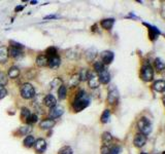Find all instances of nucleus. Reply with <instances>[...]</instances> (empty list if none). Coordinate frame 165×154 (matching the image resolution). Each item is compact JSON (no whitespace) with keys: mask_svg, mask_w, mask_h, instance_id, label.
Listing matches in <instances>:
<instances>
[{"mask_svg":"<svg viewBox=\"0 0 165 154\" xmlns=\"http://www.w3.org/2000/svg\"><path fill=\"white\" fill-rule=\"evenodd\" d=\"M90 105V98L85 91L81 89L78 91L75 99L72 103V108L75 112H81L82 110L86 109Z\"/></svg>","mask_w":165,"mask_h":154,"instance_id":"nucleus-1","label":"nucleus"},{"mask_svg":"<svg viewBox=\"0 0 165 154\" xmlns=\"http://www.w3.org/2000/svg\"><path fill=\"white\" fill-rule=\"evenodd\" d=\"M20 94L23 99L25 100H31L35 97V88L34 86L31 84V83H24V84L21 85L20 88Z\"/></svg>","mask_w":165,"mask_h":154,"instance_id":"nucleus-2","label":"nucleus"},{"mask_svg":"<svg viewBox=\"0 0 165 154\" xmlns=\"http://www.w3.org/2000/svg\"><path fill=\"white\" fill-rule=\"evenodd\" d=\"M137 127L139 130V133L144 134V135H146V136L150 135L153 130L152 122H151L150 119L147 118V117H141V118L138 120Z\"/></svg>","mask_w":165,"mask_h":154,"instance_id":"nucleus-3","label":"nucleus"},{"mask_svg":"<svg viewBox=\"0 0 165 154\" xmlns=\"http://www.w3.org/2000/svg\"><path fill=\"white\" fill-rule=\"evenodd\" d=\"M140 77L141 79L146 81V82H149V81L153 80V78H154V69H153V67L151 66L150 64L147 63L141 67Z\"/></svg>","mask_w":165,"mask_h":154,"instance_id":"nucleus-4","label":"nucleus"},{"mask_svg":"<svg viewBox=\"0 0 165 154\" xmlns=\"http://www.w3.org/2000/svg\"><path fill=\"white\" fill-rule=\"evenodd\" d=\"M64 113V108L62 107L60 105H56L55 107L51 108L50 111H49V116L51 119H56V118H59L63 115Z\"/></svg>","mask_w":165,"mask_h":154,"instance_id":"nucleus-5","label":"nucleus"},{"mask_svg":"<svg viewBox=\"0 0 165 154\" xmlns=\"http://www.w3.org/2000/svg\"><path fill=\"white\" fill-rule=\"evenodd\" d=\"M100 57H101V62L103 65H109L113 61L115 55H113V52H110V50H104V52H101Z\"/></svg>","mask_w":165,"mask_h":154,"instance_id":"nucleus-6","label":"nucleus"},{"mask_svg":"<svg viewBox=\"0 0 165 154\" xmlns=\"http://www.w3.org/2000/svg\"><path fill=\"white\" fill-rule=\"evenodd\" d=\"M147 143V136L144 135L141 133H137L134 137V140H133V144H134L135 147L141 148L144 146V144Z\"/></svg>","mask_w":165,"mask_h":154,"instance_id":"nucleus-7","label":"nucleus"},{"mask_svg":"<svg viewBox=\"0 0 165 154\" xmlns=\"http://www.w3.org/2000/svg\"><path fill=\"white\" fill-rule=\"evenodd\" d=\"M87 80H88V85H89V88H92V89L97 88L99 86V84H100L99 79H98V76L95 73H93V72H90L89 77H88Z\"/></svg>","mask_w":165,"mask_h":154,"instance_id":"nucleus-8","label":"nucleus"},{"mask_svg":"<svg viewBox=\"0 0 165 154\" xmlns=\"http://www.w3.org/2000/svg\"><path fill=\"white\" fill-rule=\"evenodd\" d=\"M97 76H98L99 82L102 83V84H107L110 81V74L106 68H104L102 71L97 73Z\"/></svg>","mask_w":165,"mask_h":154,"instance_id":"nucleus-9","label":"nucleus"},{"mask_svg":"<svg viewBox=\"0 0 165 154\" xmlns=\"http://www.w3.org/2000/svg\"><path fill=\"white\" fill-rule=\"evenodd\" d=\"M47 141L42 138H39L35 141V144H34V149L37 153H44L45 149H47Z\"/></svg>","mask_w":165,"mask_h":154,"instance_id":"nucleus-10","label":"nucleus"},{"mask_svg":"<svg viewBox=\"0 0 165 154\" xmlns=\"http://www.w3.org/2000/svg\"><path fill=\"white\" fill-rule=\"evenodd\" d=\"M119 100V91L118 89L116 88H113L109 89V95H107V102H109V104L113 105L115 104V103L118 102Z\"/></svg>","mask_w":165,"mask_h":154,"instance_id":"nucleus-11","label":"nucleus"},{"mask_svg":"<svg viewBox=\"0 0 165 154\" xmlns=\"http://www.w3.org/2000/svg\"><path fill=\"white\" fill-rule=\"evenodd\" d=\"M44 105L50 109L55 107L57 105V99L55 98V96H53V95H51V94L47 95V96L44 98Z\"/></svg>","mask_w":165,"mask_h":154,"instance_id":"nucleus-12","label":"nucleus"},{"mask_svg":"<svg viewBox=\"0 0 165 154\" xmlns=\"http://www.w3.org/2000/svg\"><path fill=\"white\" fill-rule=\"evenodd\" d=\"M55 127V120L51 118H44L39 122V127L41 130H51Z\"/></svg>","mask_w":165,"mask_h":154,"instance_id":"nucleus-13","label":"nucleus"},{"mask_svg":"<svg viewBox=\"0 0 165 154\" xmlns=\"http://www.w3.org/2000/svg\"><path fill=\"white\" fill-rule=\"evenodd\" d=\"M60 64H61V59L58 55L55 56V57L48 59V66H49L51 69H57L60 66Z\"/></svg>","mask_w":165,"mask_h":154,"instance_id":"nucleus-14","label":"nucleus"},{"mask_svg":"<svg viewBox=\"0 0 165 154\" xmlns=\"http://www.w3.org/2000/svg\"><path fill=\"white\" fill-rule=\"evenodd\" d=\"M8 60V47L5 45L0 46V64H5Z\"/></svg>","mask_w":165,"mask_h":154,"instance_id":"nucleus-15","label":"nucleus"},{"mask_svg":"<svg viewBox=\"0 0 165 154\" xmlns=\"http://www.w3.org/2000/svg\"><path fill=\"white\" fill-rule=\"evenodd\" d=\"M144 25L149 28V36L151 38V40H155L156 38H158L159 34H160V31L158 30V28H156L154 26H151V25H148L146 23H144Z\"/></svg>","mask_w":165,"mask_h":154,"instance_id":"nucleus-16","label":"nucleus"},{"mask_svg":"<svg viewBox=\"0 0 165 154\" xmlns=\"http://www.w3.org/2000/svg\"><path fill=\"white\" fill-rule=\"evenodd\" d=\"M21 74V71L20 69L18 68L17 66H11L10 69H8V72H7V76L11 78V79H16L18 78Z\"/></svg>","mask_w":165,"mask_h":154,"instance_id":"nucleus-17","label":"nucleus"},{"mask_svg":"<svg viewBox=\"0 0 165 154\" xmlns=\"http://www.w3.org/2000/svg\"><path fill=\"white\" fill-rule=\"evenodd\" d=\"M36 140L34 139V137L32 135H28L26 136V138L23 140V145H24L26 148H32L35 144Z\"/></svg>","mask_w":165,"mask_h":154,"instance_id":"nucleus-18","label":"nucleus"},{"mask_svg":"<svg viewBox=\"0 0 165 154\" xmlns=\"http://www.w3.org/2000/svg\"><path fill=\"white\" fill-rule=\"evenodd\" d=\"M153 88L154 91L158 92H164L165 91V81L163 80H157L153 83Z\"/></svg>","mask_w":165,"mask_h":154,"instance_id":"nucleus-19","label":"nucleus"},{"mask_svg":"<svg viewBox=\"0 0 165 154\" xmlns=\"http://www.w3.org/2000/svg\"><path fill=\"white\" fill-rule=\"evenodd\" d=\"M115 24V19H104L101 21V27L105 30H110Z\"/></svg>","mask_w":165,"mask_h":154,"instance_id":"nucleus-20","label":"nucleus"},{"mask_svg":"<svg viewBox=\"0 0 165 154\" xmlns=\"http://www.w3.org/2000/svg\"><path fill=\"white\" fill-rule=\"evenodd\" d=\"M79 82H81V78H79V73H76V74H73L72 76L70 77L68 84H69L70 88H75V86H78L79 84Z\"/></svg>","mask_w":165,"mask_h":154,"instance_id":"nucleus-21","label":"nucleus"},{"mask_svg":"<svg viewBox=\"0 0 165 154\" xmlns=\"http://www.w3.org/2000/svg\"><path fill=\"white\" fill-rule=\"evenodd\" d=\"M22 55H23V52H22L21 49L13 48V47H10V48H8V57H11V58H13V59H17V58L21 57Z\"/></svg>","mask_w":165,"mask_h":154,"instance_id":"nucleus-22","label":"nucleus"},{"mask_svg":"<svg viewBox=\"0 0 165 154\" xmlns=\"http://www.w3.org/2000/svg\"><path fill=\"white\" fill-rule=\"evenodd\" d=\"M61 85H63V81L60 77H56L50 82V88L51 89H55V88H59Z\"/></svg>","mask_w":165,"mask_h":154,"instance_id":"nucleus-23","label":"nucleus"},{"mask_svg":"<svg viewBox=\"0 0 165 154\" xmlns=\"http://www.w3.org/2000/svg\"><path fill=\"white\" fill-rule=\"evenodd\" d=\"M113 141V136L110 135L109 131H104L102 134V143H103V146H109V145Z\"/></svg>","mask_w":165,"mask_h":154,"instance_id":"nucleus-24","label":"nucleus"},{"mask_svg":"<svg viewBox=\"0 0 165 154\" xmlns=\"http://www.w3.org/2000/svg\"><path fill=\"white\" fill-rule=\"evenodd\" d=\"M32 131V127L30 125H25V127H21L17 131V134L19 136H28L30 134V131Z\"/></svg>","mask_w":165,"mask_h":154,"instance_id":"nucleus-25","label":"nucleus"},{"mask_svg":"<svg viewBox=\"0 0 165 154\" xmlns=\"http://www.w3.org/2000/svg\"><path fill=\"white\" fill-rule=\"evenodd\" d=\"M36 65H37L38 67H45L48 66V58L45 57V56L44 55H40L38 56L37 58H36Z\"/></svg>","mask_w":165,"mask_h":154,"instance_id":"nucleus-26","label":"nucleus"},{"mask_svg":"<svg viewBox=\"0 0 165 154\" xmlns=\"http://www.w3.org/2000/svg\"><path fill=\"white\" fill-rule=\"evenodd\" d=\"M67 96V88L65 85H61L60 88H58V98L59 100H65Z\"/></svg>","mask_w":165,"mask_h":154,"instance_id":"nucleus-27","label":"nucleus"},{"mask_svg":"<svg viewBox=\"0 0 165 154\" xmlns=\"http://www.w3.org/2000/svg\"><path fill=\"white\" fill-rule=\"evenodd\" d=\"M154 65H155L156 70L159 71V72H161V71H163V70H165V63L161 60V59H159V58L156 59L155 62H154Z\"/></svg>","mask_w":165,"mask_h":154,"instance_id":"nucleus-28","label":"nucleus"},{"mask_svg":"<svg viewBox=\"0 0 165 154\" xmlns=\"http://www.w3.org/2000/svg\"><path fill=\"white\" fill-rule=\"evenodd\" d=\"M96 56H97V50L94 48V47H92V48H90V49L87 50L86 57H87V60L88 61H93L94 59L96 58Z\"/></svg>","mask_w":165,"mask_h":154,"instance_id":"nucleus-29","label":"nucleus"},{"mask_svg":"<svg viewBox=\"0 0 165 154\" xmlns=\"http://www.w3.org/2000/svg\"><path fill=\"white\" fill-rule=\"evenodd\" d=\"M109 118H110V111L109 110V109H106V110H104L103 113H102L100 120H101L102 123H107Z\"/></svg>","mask_w":165,"mask_h":154,"instance_id":"nucleus-30","label":"nucleus"},{"mask_svg":"<svg viewBox=\"0 0 165 154\" xmlns=\"http://www.w3.org/2000/svg\"><path fill=\"white\" fill-rule=\"evenodd\" d=\"M93 68H94V71L96 72V73H99L100 71H102L104 68H106L105 65L102 64V62H95L93 65Z\"/></svg>","mask_w":165,"mask_h":154,"instance_id":"nucleus-31","label":"nucleus"},{"mask_svg":"<svg viewBox=\"0 0 165 154\" xmlns=\"http://www.w3.org/2000/svg\"><path fill=\"white\" fill-rule=\"evenodd\" d=\"M55 56H57V49L55 48V47H53V46L49 47V48L45 50V57H47L48 59L55 57Z\"/></svg>","mask_w":165,"mask_h":154,"instance_id":"nucleus-32","label":"nucleus"},{"mask_svg":"<svg viewBox=\"0 0 165 154\" xmlns=\"http://www.w3.org/2000/svg\"><path fill=\"white\" fill-rule=\"evenodd\" d=\"M7 74H5L4 72L0 71V85L4 86L7 84L8 82V78H7Z\"/></svg>","mask_w":165,"mask_h":154,"instance_id":"nucleus-33","label":"nucleus"},{"mask_svg":"<svg viewBox=\"0 0 165 154\" xmlns=\"http://www.w3.org/2000/svg\"><path fill=\"white\" fill-rule=\"evenodd\" d=\"M58 154H73V150L69 146H63L58 151Z\"/></svg>","mask_w":165,"mask_h":154,"instance_id":"nucleus-34","label":"nucleus"},{"mask_svg":"<svg viewBox=\"0 0 165 154\" xmlns=\"http://www.w3.org/2000/svg\"><path fill=\"white\" fill-rule=\"evenodd\" d=\"M89 74H90V71H88L87 69H82L81 71H79V78H81V81L82 80H87L88 77H89Z\"/></svg>","mask_w":165,"mask_h":154,"instance_id":"nucleus-35","label":"nucleus"},{"mask_svg":"<svg viewBox=\"0 0 165 154\" xmlns=\"http://www.w3.org/2000/svg\"><path fill=\"white\" fill-rule=\"evenodd\" d=\"M37 119H38V117L36 114H34V113H31L29 116H28V118L26 119V122L28 123L29 125L31 124H33V123H35L36 121H37Z\"/></svg>","mask_w":165,"mask_h":154,"instance_id":"nucleus-36","label":"nucleus"},{"mask_svg":"<svg viewBox=\"0 0 165 154\" xmlns=\"http://www.w3.org/2000/svg\"><path fill=\"white\" fill-rule=\"evenodd\" d=\"M30 114H31V112H30V110H29L28 108L23 107V108L21 109V118L26 120V119L28 118V116L30 115Z\"/></svg>","mask_w":165,"mask_h":154,"instance_id":"nucleus-37","label":"nucleus"},{"mask_svg":"<svg viewBox=\"0 0 165 154\" xmlns=\"http://www.w3.org/2000/svg\"><path fill=\"white\" fill-rule=\"evenodd\" d=\"M10 47H13V48H18V49H23L24 48V45L17 41H13V40H10Z\"/></svg>","mask_w":165,"mask_h":154,"instance_id":"nucleus-38","label":"nucleus"},{"mask_svg":"<svg viewBox=\"0 0 165 154\" xmlns=\"http://www.w3.org/2000/svg\"><path fill=\"white\" fill-rule=\"evenodd\" d=\"M7 96V89L4 86L0 85V100H2L3 98Z\"/></svg>","mask_w":165,"mask_h":154,"instance_id":"nucleus-39","label":"nucleus"},{"mask_svg":"<svg viewBox=\"0 0 165 154\" xmlns=\"http://www.w3.org/2000/svg\"><path fill=\"white\" fill-rule=\"evenodd\" d=\"M121 152V148L119 146H113L112 148L109 149V154H120Z\"/></svg>","mask_w":165,"mask_h":154,"instance_id":"nucleus-40","label":"nucleus"},{"mask_svg":"<svg viewBox=\"0 0 165 154\" xmlns=\"http://www.w3.org/2000/svg\"><path fill=\"white\" fill-rule=\"evenodd\" d=\"M109 146H102L101 147V154H109Z\"/></svg>","mask_w":165,"mask_h":154,"instance_id":"nucleus-41","label":"nucleus"},{"mask_svg":"<svg viewBox=\"0 0 165 154\" xmlns=\"http://www.w3.org/2000/svg\"><path fill=\"white\" fill-rule=\"evenodd\" d=\"M24 9V5H18L16 8H15V12L16 13H19V12H21V10Z\"/></svg>","mask_w":165,"mask_h":154,"instance_id":"nucleus-42","label":"nucleus"},{"mask_svg":"<svg viewBox=\"0 0 165 154\" xmlns=\"http://www.w3.org/2000/svg\"><path fill=\"white\" fill-rule=\"evenodd\" d=\"M57 18H59L58 16H55V15H51V16H44V20H50V19H57Z\"/></svg>","mask_w":165,"mask_h":154,"instance_id":"nucleus-43","label":"nucleus"},{"mask_svg":"<svg viewBox=\"0 0 165 154\" xmlns=\"http://www.w3.org/2000/svg\"><path fill=\"white\" fill-rule=\"evenodd\" d=\"M30 3L31 4H36V3H37V1H30Z\"/></svg>","mask_w":165,"mask_h":154,"instance_id":"nucleus-44","label":"nucleus"},{"mask_svg":"<svg viewBox=\"0 0 165 154\" xmlns=\"http://www.w3.org/2000/svg\"><path fill=\"white\" fill-rule=\"evenodd\" d=\"M162 100H163V104H164V107H165V96L163 97V99H162Z\"/></svg>","mask_w":165,"mask_h":154,"instance_id":"nucleus-45","label":"nucleus"},{"mask_svg":"<svg viewBox=\"0 0 165 154\" xmlns=\"http://www.w3.org/2000/svg\"><path fill=\"white\" fill-rule=\"evenodd\" d=\"M140 154H147V153H144V152H143V153H140Z\"/></svg>","mask_w":165,"mask_h":154,"instance_id":"nucleus-46","label":"nucleus"},{"mask_svg":"<svg viewBox=\"0 0 165 154\" xmlns=\"http://www.w3.org/2000/svg\"><path fill=\"white\" fill-rule=\"evenodd\" d=\"M162 154H165V151H164V152H163V153H162Z\"/></svg>","mask_w":165,"mask_h":154,"instance_id":"nucleus-47","label":"nucleus"}]
</instances>
